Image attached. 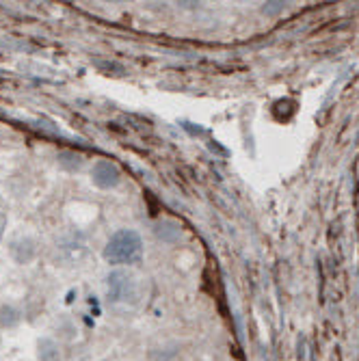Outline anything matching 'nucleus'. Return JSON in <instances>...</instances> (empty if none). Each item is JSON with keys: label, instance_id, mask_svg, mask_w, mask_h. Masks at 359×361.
<instances>
[{"label": "nucleus", "instance_id": "obj_9", "mask_svg": "<svg viewBox=\"0 0 359 361\" xmlns=\"http://www.w3.org/2000/svg\"><path fill=\"white\" fill-rule=\"evenodd\" d=\"M286 7H288V3H279L277 0V3H264L260 7V11H262V16H267V18H277L286 11Z\"/></svg>", "mask_w": 359, "mask_h": 361}, {"label": "nucleus", "instance_id": "obj_10", "mask_svg": "<svg viewBox=\"0 0 359 361\" xmlns=\"http://www.w3.org/2000/svg\"><path fill=\"white\" fill-rule=\"evenodd\" d=\"M3 232H5V216L0 214V238H3Z\"/></svg>", "mask_w": 359, "mask_h": 361}, {"label": "nucleus", "instance_id": "obj_4", "mask_svg": "<svg viewBox=\"0 0 359 361\" xmlns=\"http://www.w3.org/2000/svg\"><path fill=\"white\" fill-rule=\"evenodd\" d=\"M9 253L18 264H30L37 255V243L30 236H18L9 243Z\"/></svg>", "mask_w": 359, "mask_h": 361}, {"label": "nucleus", "instance_id": "obj_6", "mask_svg": "<svg viewBox=\"0 0 359 361\" xmlns=\"http://www.w3.org/2000/svg\"><path fill=\"white\" fill-rule=\"evenodd\" d=\"M20 322H22V312L16 305L11 303L0 305V329H16Z\"/></svg>", "mask_w": 359, "mask_h": 361}, {"label": "nucleus", "instance_id": "obj_11", "mask_svg": "<svg viewBox=\"0 0 359 361\" xmlns=\"http://www.w3.org/2000/svg\"><path fill=\"white\" fill-rule=\"evenodd\" d=\"M0 346H3V336H0Z\"/></svg>", "mask_w": 359, "mask_h": 361}, {"label": "nucleus", "instance_id": "obj_3", "mask_svg": "<svg viewBox=\"0 0 359 361\" xmlns=\"http://www.w3.org/2000/svg\"><path fill=\"white\" fill-rule=\"evenodd\" d=\"M91 182L102 190L117 188L121 182V169L113 160H95L91 169Z\"/></svg>", "mask_w": 359, "mask_h": 361}, {"label": "nucleus", "instance_id": "obj_1", "mask_svg": "<svg viewBox=\"0 0 359 361\" xmlns=\"http://www.w3.org/2000/svg\"><path fill=\"white\" fill-rule=\"evenodd\" d=\"M145 247L137 229H117L104 245V259L113 267H133L143 259Z\"/></svg>", "mask_w": 359, "mask_h": 361}, {"label": "nucleus", "instance_id": "obj_7", "mask_svg": "<svg viewBox=\"0 0 359 361\" xmlns=\"http://www.w3.org/2000/svg\"><path fill=\"white\" fill-rule=\"evenodd\" d=\"M37 359L39 361H61V348L52 338H42L37 342Z\"/></svg>", "mask_w": 359, "mask_h": 361}, {"label": "nucleus", "instance_id": "obj_8", "mask_svg": "<svg viewBox=\"0 0 359 361\" xmlns=\"http://www.w3.org/2000/svg\"><path fill=\"white\" fill-rule=\"evenodd\" d=\"M59 165L68 171H78L83 167V156L76 152H61L59 154Z\"/></svg>", "mask_w": 359, "mask_h": 361}, {"label": "nucleus", "instance_id": "obj_2", "mask_svg": "<svg viewBox=\"0 0 359 361\" xmlns=\"http://www.w3.org/2000/svg\"><path fill=\"white\" fill-rule=\"evenodd\" d=\"M107 294L113 303H135L139 297L135 275L126 269H113L107 275Z\"/></svg>", "mask_w": 359, "mask_h": 361}, {"label": "nucleus", "instance_id": "obj_5", "mask_svg": "<svg viewBox=\"0 0 359 361\" xmlns=\"http://www.w3.org/2000/svg\"><path fill=\"white\" fill-rule=\"evenodd\" d=\"M154 234H156L158 240L167 243V245H174L182 236V227L176 221H171V219H162V221H158L154 225Z\"/></svg>", "mask_w": 359, "mask_h": 361}]
</instances>
